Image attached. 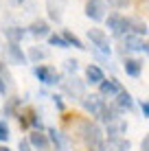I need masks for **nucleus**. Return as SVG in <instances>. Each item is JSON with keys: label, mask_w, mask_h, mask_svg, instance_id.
Returning a JSON list of instances; mask_svg holds the SVG:
<instances>
[{"label": "nucleus", "mask_w": 149, "mask_h": 151, "mask_svg": "<svg viewBox=\"0 0 149 151\" xmlns=\"http://www.w3.org/2000/svg\"><path fill=\"white\" fill-rule=\"evenodd\" d=\"M46 57H48V50L40 48V46H33V48L29 50V59L35 61V64H37V61H42V59H46Z\"/></svg>", "instance_id": "nucleus-26"}, {"label": "nucleus", "mask_w": 149, "mask_h": 151, "mask_svg": "<svg viewBox=\"0 0 149 151\" xmlns=\"http://www.w3.org/2000/svg\"><path fill=\"white\" fill-rule=\"evenodd\" d=\"M88 40H90V44L94 46V48L99 50L101 55L110 57V53H112L110 42H107V35H105L101 29H88Z\"/></svg>", "instance_id": "nucleus-4"}, {"label": "nucleus", "mask_w": 149, "mask_h": 151, "mask_svg": "<svg viewBox=\"0 0 149 151\" xmlns=\"http://www.w3.org/2000/svg\"><path fill=\"white\" fill-rule=\"evenodd\" d=\"M147 24L143 22L140 18H132V22H130V35H138V37H145L147 35Z\"/></svg>", "instance_id": "nucleus-21"}, {"label": "nucleus", "mask_w": 149, "mask_h": 151, "mask_svg": "<svg viewBox=\"0 0 149 151\" xmlns=\"http://www.w3.org/2000/svg\"><path fill=\"white\" fill-rule=\"evenodd\" d=\"M35 116H37V114H35L33 110H24L22 114H18V118H20V127H22V129H31V127H33Z\"/></svg>", "instance_id": "nucleus-23"}, {"label": "nucleus", "mask_w": 149, "mask_h": 151, "mask_svg": "<svg viewBox=\"0 0 149 151\" xmlns=\"http://www.w3.org/2000/svg\"><path fill=\"white\" fill-rule=\"evenodd\" d=\"M9 136H11V134H9L7 123H2V121H0V142H7V140H9Z\"/></svg>", "instance_id": "nucleus-30"}, {"label": "nucleus", "mask_w": 149, "mask_h": 151, "mask_svg": "<svg viewBox=\"0 0 149 151\" xmlns=\"http://www.w3.org/2000/svg\"><path fill=\"white\" fill-rule=\"evenodd\" d=\"M130 22H132V18H125V15H121V13H110L107 15V29H110V33L114 35V37H125V35H130Z\"/></svg>", "instance_id": "nucleus-2"}, {"label": "nucleus", "mask_w": 149, "mask_h": 151, "mask_svg": "<svg viewBox=\"0 0 149 151\" xmlns=\"http://www.w3.org/2000/svg\"><path fill=\"white\" fill-rule=\"evenodd\" d=\"M125 132H127V123L123 121V118H116V121H112V123L105 125L107 138H119V136H123Z\"/></svg>", "instance_id": "nucleus-16"}, {"label": "nucleus", "mask_w": 149, "mask_h": 151, "mask_svg": "<svg viewBox=\"0 0 149 151\" xmlns=\"http://www.w3.org/2000/svg\"><path fill=\"white\" fill-rule=\"evenodd\" d=\"M33 75L37 77V81H42L44 86H55V83H61L59 81V72L50 66H35L33 68Z\"/></svg>", "instance_id": "nucleus-6"}, {"label": "nucleus", "mask_w": 149, "mask_h": 151, "mask_svg": "<svg viewBox=\"0 0 149 151\" xmlns=\"http://www.w3.org/2000/svg\"><path fill=\"white\" fill-rule=\"evenodd\" d=\"M147 9H149V0H147Z\"/></svg>", "instance_id": "nucleus-38"}, {"label": "nucleus", "mask_w": 149, "mask_h": 151, "mask_svg": "<svg viewBox=\"0 0 149 151\" xmlns=\"http://www.w3.org/2000/svg\"><path fill=\"white\" fill-rule=\"evenodd\" d=\"M29 33L33 35V37L42 40V37H48L50 35V27L46 20H33V22L29 24Z\"/></svg>", "instance_id": "nucleus-14"}, {"label": "nucleus", "mask_w": 149, "mask_h": 151, "mask_svg": "<svg viewBox=\"0 0 149 151\" xmlns=\"http://www.w3.org/2000/svg\"><path fill=\"white\" fill-rule=\"evenodd\" d=\"M64 68H66L68 75H75L77 68H79V61H77V59H66V61H64Z\"/></svg>", "instance_id": "nucleus-29"}, {"label": "nucleus", "mask_w": 149, "mask_h": 151, "mask_svg": "<svg viewBox=\"0 0 149 151\" xmlns=\"http://www.w3.org/2000/svg\"><path fill=\"white\" fill-rule=\"evenodd\" d=\"M123 90H125V88H123L121 81H116V79H103L99 83V94L103 99H116Z\"/></svg>", "instance_id": "nucleus-7"}, {"label": "nucleus", "mask_w": 149, "mask_h": 151, "mask_svg": "<svg viewBox=\"0 0 149 151\" xmlns=\"http://www.w3.org/2000/svg\"><path fill=\"white\" fill-rule=\"evenodd\" d=\"M18 107H20V99L18 96H11L7 103H4V110L2 112H4V116H18V114H15Z\"/></svg>", "instance_id": "nucleus-24"}, {"label": "nucleus", "mask_w": 149, "mask_h": 151, "mask_svg": "<svg viewBox=\"0 0 149 151\" xmlns=\"http://www.w3.org/2000/svg\"><path fill=\"white\" fill-rule=\"evenodd\" d=\"M48 44L50 46H57V48H70V44L66 42L64 35H57V33H50L48 35Z\"/></svg>", "instance_id": "nucleus-27"}, {"label": "nucleus", "mask_w": 149, "mask_h": 151, "mask_svg": "<svg viewBox=\"0 0 149 151\" xmlns=\"http://www.w3.org/2000/svg\"><path fill=\"white\" fill-rule=\"evenodd\" d=\"M61 35L66 37V42H68L70 46H75V48H79V50H83V48H86V46H83V42H81L79 37H77V35L73 33V31H68V29H66V31H64Z\"/></svg>", "instance_id": "nucleus-25"}, {"label": "nucleus", "mask_w": 149, "mask_h": 151, "mask_svg": "<svg viewBox=\"0 0 149 151\" xmlns=\"http://www.w3.org/2000/svg\"><path fill=\"white\" fill-rule=\"evenodd\" d=\"M114 103H116V107H119L121 112H125V110L130 112L132 107H134V99H132V94H130L127 90H123L121 94L116 96V101H114Z\"/></svg>", "instance_id": "nucleus-20"}, {"label": "nucleus", "mask_w": 149, "mask_h": 151, "mask_svg": "<svg viewBox=\"0 0 149 151\" xmlns=\"http://www.w3.org/2000/svg\"><path fill=\"white\" fill-rule=\"evenodd\" d=\"M61 90H64L68 96H73V99H77V101H81V99L86 96V81L77 79L75 75H68L64 81H61Z\"/></svg>", "instance_id": "nucleus-3"}, {"label": "nucleus", "mask_w": 149, "mask_h": 151, "mask_svg": "<svg viewBox=\"0 0 149 151\" xmlns=\"http://www.w3.org/2000/svg\"><path fill=\"white\" fill-rule=\"evenodd\" d=\"M121 50H123V55L125 53H143L145 50V40L138 37V35H125Z\"/></svg>", "instance_id": "nucleus-10"}, {"label": "nucleus", "mask_w": 149, "mask_h": 151, "mask_svg": "<svg viewBox=\"0 0 149 151\" xmlns=\"http://www.w3.org/2000/svg\"><path fill=\"white\" fill-rule=\"evenodd\" d=\"M53 101H55V105H57V110L64 112V101H61V96H53Z\"/></svg>", "instance_id": "nucleus-35"}, {"label": "nucleus", "mask_w": 149, "mask_h": 151, "mask_svg": "<svg viewBox=\"0 0 149 151\" xmlns=\"http://www.w3.org/2000/svg\"><path fill=\"white\" fill-rule=\"evenodd\" d=\"M107 4H110V7H114V9H123V7H127V4H130V0H107Z\"/></svg>", "instance_id": "nucleus-31"}, {"label": "nucleus", "mask_w": 149, "mask_h": 151, "mask_svg": "<svg viewBox=\"0 0 149 151\" xmlns=\"http://www.w3.org/2000/svg\"><path fill=\"white\" fill-rule=\"evenodd\" d=\"M27 33H29L27 29H20V27H9V29H4L7 40H9V42H15V44H20V42L24 40V35H27Z\"/></svg>", "instance_id": "nucleus-22"}, {"label": "nucleus", "mask_w": 149, "mask_h": 151, "mask_svg": "<svg viewBox=\"0 0 149 151\" xmlns=\"http://www.w3.org/2000/svg\"><path fill=\"white\" fill-rule=\"evenodd\" d=\"M140 151H149V134L145 138H143V142H140Z\"/></svg>", "instance_id": "nucleus-33"}, {"label": "nucleus", "mask_w": 149, "mask_h": 151, "mask_svg": "<svg viewBox=\"0 0 149 151\" xmlns=\"http://www.w3.org/2000/svg\"><path fill=\"white\" fill-rule=\"evenodd\" d=\"M0 151H11L9 147H4V145H0Z\"/></svg>", "instance_id": "nucleus-37"}, {"label": "nucleus", "mask_w": 149, "mask_h": 151, "mask_svg": "<svg viewBox=\"0 0 149 151\" xmlns=\"http://www.w3.org/2000/svg\"><path fill=\"white\" fill-rule=\"evenodd\" d=\"M48 18L53 20V22H61V13H59V9L53 4V0H48Z\"/></svg>", "instance_id": "nucleus-28"}, {"label": "nucleus", "mask_w": 149, "mask_h": 151, "mask_svg": "<svg viewBox=\"0 0 149 151\" xmlns=\"http://www.w3.org/2000/svg\"><path fill=\"white\" fill-rule=\"evenodd\" d=\"M29 142H31V147H35L37 151H48L50 149V138L44 132H37V129H33V134H29Z\"/></svg>", "instance_id": "nucleus-12"}, {"label": "nucleus", "mask_w": 149, "mask_h": 151, "mask_svg": "<svg viewBox=\"0 0 149 151\" xmlns=\"http://www.w3.org/2000/svg\"><path fill=\"white\" fill-rule=\"evenodd\" d=\"M9 2H13V4H22L24 0H9Z\"/></svg>", "instance_id": "nucleus-36"}, {"label": "nucleus", "mask_w": 149, "mask_h": 151, "mask_svg": "<svg viewBox=\"0 0 149 151\" xmlns=\"http://www.w3.org/2000/svg\"><path fill=\"white\" fill-rule=\"evenodd\" d=\"M13 88V77L9 72L7 64L0 61V94H9V90Z\"/></svg>", "instance_id": "nucleus-15"}, {"label": "nucleus", "mask_w": 149, "mask_h": 151, "mask_svg": "<svg viewBox=\"0 0 149 151\" xmlns=\"http://www.w3.org/2000/svg\"><path fill=\"white\" fill-rule=\"evenodd\" d=\"M4 59H7L9 64H18V66L27 64V55H24V50L20 48L15 42H9V44L4 46Z\"/></svg>", "instance_id": "nucleus-8"}, {"label": "nucleus", "mask_w": 149, "mask_h": 151, "mask_svg": "<svg viewBox=\"0 0 149 151\" xmlns=\"http://www.w3.org/2000/svg\"><path fill=\"white\" fill-rule=\"evenodd\" d=\"M123 68L130 77H140L143 72V61L140 59H134V57H125V61H123Z\"/></svg>", "instance_id": "nucleus-18"}, {"label": "nucleus", "mask_w": 149, "mask_h": 151, "mask_svg": "<svg viewBox=\"0 0 149 151\" xmlns=\"http://www.w3.org/2000/svg\"><path fill=\"white\" fill-rule=\"evenodd\" d=\"M64 123L73 127L70 134H75V142L81 145L83 151H94V149H99L101 142H103V132L99 129L96 123H90L88 118H79L77 114H66Z\"/></svg>", "instance_id": "nucleus-1"}, {"label": "nucleus", "mask_w": 149, "mask_h": 151, "mask_svg": "<svg viewBox=\"0 0 149 151\" xmlns=\"http://www.w3.org/2000/svg\"><path fill=\"white\" fill-rule=\"evenodd\" d=\"M121 110H119V107H116V103H105V105H103V110H101V114H99V116H96V118H99V121L101 123H112V121H116V118H121Z\"/></svg>", "instance_id": "nucleus-13"}, {"label": "nucleus", "mask_w": 149, "mask_h": 151, "mask_svg": "<svg viewBox=\"0 0 149 151\" xmlns=\"http://www.w3.org/2000/svg\"><path fill=\"white\" fill-rule=\"evenodd\" d=\"M105 13H107V2L105 0H88V2H86V15H88L92 22L105 20Z\"/></svg>", "instance_id": "nucleus-5"}, {"label": "nucleus", "mask_w": 149, "mask_h": 151, "mask_svg": "<svg viewBox=\"0 0 149 151\" xmlns=\"http://www.w3.org/2000/svg\"><path fill=\"white\" fill-rule=\"evenodd\" d=\"M46 134H48V138H50V145H55L57 151H66L70 147V136H68V134L59 132V129H55V127H50Z\"/></svg>", "instance_id": "nucleus-11"}, {"label": "nucleus", "mask_w": 149, "mask_h": 151, "mask_svg": "<svg viewBox=\"0 0 149 151\" xmlns=\"http://www.w3.org/2000/svg\"><path fill=\"white\" fill-rule=\"evenodd\" d=\"M140 110H143V114L149 118V101H143V103H140Z\"/></svg>", "instance_id": "nucleus-34"}, {"label": "nucleus", "mask_w": 149, "mask_h": 151, "mask_svg": "<svg viewBox=\"0 0 149 151\" xmlns=\"http://www.w3.org/2000/svg\"><path fill=\"white\" fill-rule=\"evenodd\" d=\"M81 105H83L92 116H99L101 110H103V105H105V99L101 94H86L81 99Z\"/></svg>", "instance_id": "nucleus-9"}, {"label": "nucleus", "mask_w": 149, "mask_h": 151, "mask_svg": "<svg viewBox=\"0 0 149 151\" xmlns=\"http://www.w3.org/2000/svg\"><path fill=\"white\" fill-rule=\"evenodd\" d=\"M20 151H31V142H29V138H24V140H20Z\"/></svg>", "instance_id": "nucleus-32"}, {"label": "nucleus", "mask_w": 149, "mask_h": 151, "mask_svg": "<svg viewBox=\"0 0 149 151\" xmlns=\"http://www.w3.org/2000/svg\"><path fill=\"white\" fill-rule=\"evenodd\" d=\"M107 149L110 151H130L132 149V142L127 138H123V136H119V138H107Z\"/></svg>", "instance_id": "nucleus-19"}, {"label": "nucleus", "mask_w": 149, "mask_h": 151, "mask_svg": "<svg viewBox=\"0 0 149 151\" xmlns=\"http://www.w3.org/2000/svg\"><path fill=\"white\" fill-rule=\"evenodd\" d=\"M103 79H105V75H103V70H101L96 64H90L88 68H86V81H88V83H92V86H99Z\"/></svg>", "instance_id": "nucleus-17"}]
</instances>
